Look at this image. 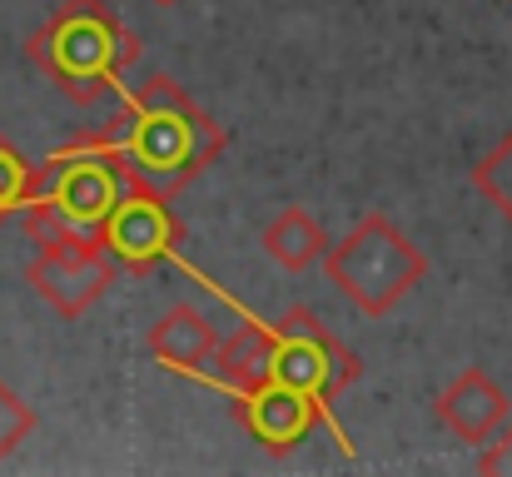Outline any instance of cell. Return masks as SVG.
Returning a JSON list of instances; mask_svg holds the SVG:
<instances>
[{"label": "cell", "instance_id": "obj_14", "mask_svg": "<svg viewBox=\"0 0 512 477\" xmlns=\"http://www.w3.org/2000/svg\"><path fill=\"white\" fill-rule=\"evenodd\" d=\"M35 423H40L35 408H30V403L0 378V463H5L15 448H25V438L35 433Z\"/></svg>", "mask_w": 512, "mask_h": 477}, {"label": "cell", "instance_id": "obj_12", "mask_svg": "<svg viewBox=\"0 0 512 477\" xmlns=\"http://www.w3.org/2000/svg\"><path fill=\"white\" fill-rule=\"evenodd\" d=\"M40 194V164L20 155L5 135H0V224L25 214V204Z\"/></svg>", "mask_w": 512, "mask_h": 477}, {"label": "cell", "instance_id": "obj_3", "mask_svg": "<svg viewBox=\"0 0 512 477\" xmlns=\"http://www.w3.org/2000/svg\"><path fill=\"white\" fill-rule=\"evenodd\" d=\"M130 174L105 135H80L40 164V194L25 204V234L40 244H95Z\"/></svg>", "mask_w": 512, "mask_h": 477}, {"label": "cell", "instance_id": "obj_9", "mask_svg": "<svg viewBox=\"0 0 512 477\" xmlns=\"http://www.w3.org/2000/svg\"><path fill=\"white\" fill-rule=\"evenodd\" d=\"M438 418H443V428L453 433V438H463V443H488L503 423L512 418V398L503 383H493V373L488 368H463L443 393H438Z\"/></svg>", "mask_w": 512, "mask_h": 477}, {"label": "cell", "instance_id": "obj_13", "mask_svg": "<svg viewBox=\"0 0 512 477\" xmlns=\"http://www.w3.org/2000/svg\"><path fill=\"white\" fill-rule=\"evenodd\" d=\"M473 184H478V194L512 224V130L473 164Z\"/></svg>", "mask_w": 512, "mask_h": 477}, {"label": "cell", "instance_id": "obj_11", "mask_svg": "<svg viewBox=\"0 0 512 477\" xmlns=\"http://www.w3.org/2000/svg\"><path fill=\"white\" fill-rule=\"evenodd\" d=\"M324 249H329V234H324V224H319L304 204H284V209L264 224V254H269L279 269H289V274L314 269V264L324 259Z\"/></svg>", "mask_w": 512, "mask_h": 477}, {"label": "cell", "instance_id": "obj_10", "mask_svg": "<svg viewBox=\"0 0 512 477\" xmlns=\"http://www.w3.org/2000/svg\"><path fill=\"white\" fill-rule=\"evenodd\" d=\"M214 343H219L214 323L199 314L194 304H174L170 314L145 333L150 358H155L160 368H170V373H189V378H204Z\"/></svg>", "mask_w": 512, "mask_h": 477}, {"label": "cell", "instance_id": "obj_4", "mask_svg": "<svg viewBox=\"0 0 512 477\" xmlns=\"http://www.w3.org/2000/svg\"><path fill=\"white\" fill-rule=\"evenodd\" d=\"M319 264H324L329 284L368 318L393 314L428 279V254L378 209L363 214L339 244H329Z\"/></svg>", "mask_w": 512, "mask_h": 477}, {"label": "cell", "instance_id": "obj_2", "mask_svg": "<svg viewBox=\"0 0 512 477\" xmlns=\"http://www.w3.org/2000/svg\"><path fill=\"white\" fill-rule=\"evenodd\" d=\"M25 55L70 105L90 110L125 85L130 65L140 60V35L110 0H60L25 40Z\"/></svg>", "mask_w": 512, "mask_h": 477}, {"label": "cell", "instance_id": "obj_8", "mask_svg": "<svg viewBox=\"0 0 512 477\" xmlns=\"http://www.w3.org/2000/svg\"><path fill=\"white\" fill-rule=\"evenodd\" d=\"M229 413L269 458H289L294 448H304L314 438L319 423L329 428V418L319 413L314 398H304L299 388H284L274 378H259L249 388H229Z\"/></svg>", "mask_w": 512, "mask_h": 477}, {"label": "cell", "instance_id": "obj_16", "mask_svg": "<svg viewBox=\"0 0 512 477\" xmlns=\"http://www.w3.org/2000/svg\"><path fill=\"white\" fill-rule=\"evenodd\" d=\"M150 5H179V0H150Z\"/></svg>", "mask_w": 512, "mask_h": 477}, {"label": "cell", "instance_id": "obj_7", "mask_svg": "<svg viewBox=\"0 0 512 477\" xmlns=\"http://www.w3.org/2000/svg\"><path fill=\"white\" fill-rule=\"evenodd\" d=\"M120 279V264L95 244H40L25 269V284L60 318H85Z\"/></svg>", "mask_w": 512, "mask_h": 477}, {"label": "cell", "instance_id": "obj_6", "mask_svg": "<svg viewBox=\"0 0 512 477\" xmlns=\"http://www.w3.org/2000/svg\"><path fill=\"white\" fill-rule=\"evenodd\" d=\"M179 244H184V224L174 214L170 194L130 179L100 229V249L120 264V274H150V269L179 259Z\"/></svg>", "mask_w": 512, "mask_h": 477}, {"label": "cell", "instance_id": "obj_15", "mask_svg": "<svg viewBox=\"0 0 512 477\" xmlns=\"http://www.w3.org/2000/svg\"><path fill=\"white\" fill-rule=\"evenodd\" d=\"M478 473L488 477H512V418L483 443V453H478Z\"/></svg>", "mask_w": 512, "mask_h": 477}, {"label": "cell", "instance_id": "obj_1", "mask_svg": "<svg viewBox=\"0 0 512 477\" xmlns=\"http://www.w3.org/2000/svg\"><path fill=\"white\" fill-rule=\"evenodd\" d=\"M100 135L115 145L130 179H140L170 199L184 184H194L229 145L224 130L199 110V100L184 85H174L170 75H150L145 85H135L125 95V110L115 115V125Z\"/></svg>", "mask_w": 512, "mask_h": 477}, {"label": "cell", "instance_id": "obj_5", "mask_svg": "<svg viewBox=\"0 0 512 477\" xmlns=\"http://www.w3.org/2000/svg\"><path fill=\"white\" fill-rule=\"evenodd\" d=\"M264 378H274V383L299 388L304 398H314L319 413L329 418V433L339 438V448L348 453V438H343L339 418H334V403L363 378V358H358L314 309L299 304V309H289L284 318L269 323Z\"/></svg>", "mask_w": 512, "mask_h": 477}]
</instances>
